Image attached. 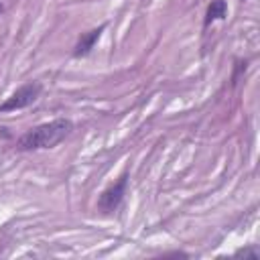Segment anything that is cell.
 <instances>
[{"instance_id": "obj_1", "label": "cell", "mask_w": 260, "mask_h": 260, "mask_svg": "<svg viewBox=\"0 0 260 260\" xmlns=\"http://www.w3.org/2000/svg\"><path fill=\"white\" fill-rule=\"evenodd\" d=\"M73 124L65 118H57L53 122L41 124L32 130H28L20 140H18V148L20 150H39V148H53L55 144H59L61 140H65V136L71 132Z\"/></svg>"}, {"instance_id": "obj_2", "label": "cell", "mask_w": 260, "mask_h": 260, "mask_svg": "<svg viewBox=\"0 0 260 260\" xmlns=\"http://www.w3.org/2000/svg\"><path fill=\"white\" fill-rule=\"evenodd\" d=\"M41 93V83L37 81H30L22 87H18L2 106H0V114H6V112H14V110H20V108H26L30 106Z\"/></svg>"}, {"instance_id": "obj_3", "label": "cell", "mask_w": 260, "mask_h": 260, "mask_svg": "<svg viewBox=\"0 0 260 260\" xmlns=\"http://www.w3.org/2000/svg\"><path fill=\"white\" fill-rule=\"evenodd\" d=\"M124 189H126V177H122L116 185H112L110 189H106L100 197V209L102 211H114L118 207V203L122 201V195H124Z\"/></svg>"}, {"instance_id": "obj_4", "label": "cell", "mask_w": 260, "mask_h": 260, "mask_svg": "<svg viewBox=\"0 0 260 260\" xmlns=\"http://www.w3.org/2000/svg\"><path fill=\"white\" fill-rule=\"evenodd\" d=\"M102 28L104 26H100V28H93V30H89L87 35H83L81 39H79V43L75 45V51H73V55L75 57H79V55H85L91 47H93V43L100 39V35H102Z\"/></svg>"}, {"instance_id": "obj_5", "label": "cell", "mask_w": 260, "mask_h": 260, "mask_svg": "<svg viewBox=\"0 0 260 260\" xmlns=\"http://www.w3.org/2000/svg\"><path fill=\"white\" fill-rule=\"evenodd\" d=\"M225 10H228V6H225L223 0H213V2L209 4V8H207L205 24H209V22L215 20V18H223V16H225Z\"/></svg>"}]
</instances>
